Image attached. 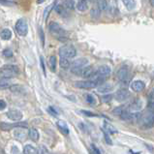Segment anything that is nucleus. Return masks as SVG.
I'll return each mask as SVG.
<instances>
[{"mask_svg":"<svg viewBox=\"0 0 154 154\" xmlns=\"http://www.w3.org/2000/svg\"><path fill=\"white\" fill-rule=\"evenodd\" d=\"M104 82V79L97 78L95 80H88V81H78L74 83L75 87L77 88H94L97 87L98 85H102V82Z\"/></svg>","mask_w":154,"mask_h":154,"instance_id":"obj_1","label":"nucleus"},{"mask_svg":"<svg viewBox=\"0 0 154 154\" xmlns=\"http://www.w3.org/2000/svg\"><path fill=\"white\" fill-rule=\"evenodd\" d=\"M20 72V69L17 66L13 64H6L3 65L0 68V76L1 78H11L15 75H17Z\"/></svg>","mask_w":154,"mask_h":154,"instance_id":"obj_2","label":"nucleus"},{"mask_svg":"<svg viewBox=\"0 0 154 154\" xmlns=\"http://www.w3.org/2000/svg\"><path fill=\"white\" fill-rule=\"evenodd\" d=\"M87 64H88V59L85 58V57H82V58H78L71 63V72L73 74H77L80 75L82 70L86 67Z\"/></svg>","mask_w":154,"mask_h":154,"instance_id":"obj_3","label":"nucleus"},{"mask_svg":"<svg viewBox=\"0 0 154 154\" xmlns=\"http://www.w3.org/2000/svg\"><path fill=\"white\" fill-rule=\"evenodd\" d=\"M58 54L61 57L70 60L77 55V50L73 46H63L58 50Z\"/></svg>","mask_w":154,"mask_h":154,"instance_id":"obj_4","label":"nucleus"},{"mask_svg":"<svg viewBox=\"0 0 154 154\" xmlns=\"http://www.w3.org/2000/svg\"><path fill=\"white\" fill-rule=\"evenodd\" d=\"M49 29L51 33L54 34L57 39L66 36V31L64 30V28L57 23H55V21H52V23L49 24Z\"/></svg>","mask_w":154,"mask_h":154,"instance_id":"obj_5","label":"nucleus"},{"mask_svg":"<svg viewBox=\"0 0 154 154\" xmlns=\"http://www.w3.org/2000/svg\"><path fill=\"white\" fill-rule=\"evenodd\" d=\"M16 30L20 36H26L28 33V26L24 19H20L16 23Z\"/></svg>","mask_w":154,"mask_h":154,"instance_id":"obj_6","label":"nucleus"},{"mask_svg":"<svg viewBox=\"0 0 154 154\" xmlns=\"http://www.w3.org/2000/svg\"><path fill=\"white\" fill-rule=\"evenodd\" d=\"M111 72H112V69L109 66H108V65L100 66V67L95 71V77L93 80H95V79H97V78H100V79L107 78L111 75Z\"/></svg>","mask_w":154,"mask_h":154,"instance_id":"obj_7","label":"nucleus"},{"mask_svg":"<svg viewBox=\"0 0 154 154\" xmlns=\"http://www.w3.org/2000/svg\"><path fill=\"white\" fill-rule=\"evenodd\" d=\"M14 136L17 140H23L28 136V129L26 127H17L14 129Z\"/></svg>","mask_w":154,"mask_h":154,"instance_id":"obj_8","label":"nucleus"},{"mask_svg":"<svg viewBox=\"0 0 154 154\" xmlns=\"http://www.w3.org/2000/svg\"><path fill=\"white\" fill-rule=\"evenodd\" d=\"M6 114H7L8 118H10L11 120L16 121V122L21 120V119H23V112H21L20 111H19V109H9Z\"/></svg>","mask_w":154,"mask_h":154,"instance_id":"obj_9","label":"nucleus"},{"mask_svg":"<svg viewBox=\"0 0 154 154\" xmlns=\"http://www.w3.org/2000/svg\"><path fill=\"white\" fill-rule=\"evenodd\" d=\"M140 119H142V124L146 125V127H150L154 125V112L148 111L140 117Z\"/></svg>","mask_w":154,"mask_h":154,"instance_id":"obj_10","label":"nucleus"},{"mask_svg":"<svg viewBox=\"0 0 154 154\" xmlns=\"http://www.w3.org/2000/svg\"><path fill=\"white\" fill-rule=\"evenodd\" d=\"M26 123L24 122H17V123H0V128L4 131H9L15 129L17 127H26Z\"/></svg>","mask_w":154,"mask_h":154,"instance_id":"obj_11","label":"nucleus"},{"mask_svg":"<svg viewBox=\"0 0 154 154\" xmlns=\"http://www.w3.org/2000/svg\"><path fill=\"white\" fill-rule=\"evenodd\" d=\"M143 108V102H142V100H140V99H137V100H135L134 102H132L130 105H129V107L128 109H126L128 112H139Z\"/></svg>","mask_w":154,"mask_h":154,"instance_id":"obj_12","label":"nucleus"},{"mask_svg":"<svg viewBox=\"0 0 154 154\" xmlns=\"http://www.w3.org/2000/svg\"><path fill=\"white\" fill-rule=\"evenodd\" d=\"M80 75L83 78H86V79H92L93 80L94 77H95V70L91 67V66H86V67L83 68Z\"/></svg>","mask_w":154,"mask_h":154,"instance_id":"obj_13","label":"nucleus"},{"mask_svg":"<svg viewBox=\"0 0 154 154\" xmlns=\"http://www.w3.org/2000/svg\"><path fill=\"white\" fill-rule=\"evenodd\" d=\"M129 96H130L129 91L125 88H123V89H119L116 91V95H114V98H116L118 102H122V101H125L128 99Z\"/></svg>","mask_w":154,"mask_h":154,"instance_id":"obj_14","label":"nucleus"},{"mask_svg":"<svg viewBox=\"0 0 154 154\" xmlns=\"http://www.w3.org/2000/svg\"><path fill=\"white\" fill-rule=\"evenodd\" d=\"M116 77L119 81L124 82L126 81L127 79L129 77V71H128V68L127 67H121L118 69V71L116 73Z\"/></svg>","mask_w":154,"mask_h":154,"instance_id":"obj_15","label":"nucleus"},{"mask_svg":"<svg viewBox=\"0 0 154 154\" xmlns=\"http://www.w3.org/2000/svg\"><path fill=\"white\" fill-rule=\"evenodd\" d=\"M56 126L58 130L60 131V133H62L63 135H69L70 131H69V127H68V124L66 123L64 120H58L56 122Z\"/></svg>","mask_w":154,"mask_h":154,"instance_id":"obj_16","label":"nucleus"},{"mask_svg":"<svg viewBox=\"0 0 154 154\" xmlns=\"http://www.w3.org/2000/svg\"><path fill=\"white\" fill-rule=\"evenodd\" d=\"M144 87H146V85L143 81H134L131 83V88L135 92H140Z\"/></svg>","mask_w":154,"mask_h":154,"instance_id":"obj_17","label":"nucleus"},{"mask_svg":"<svg viewBox=\"0 0 154 154\" xmlns=\"http://www.w3.org/2000/svg\"><path fill=\"white\" fill-rule=\"evenodd\" d=\"M112 85H109V83H102V85H100L97 86V91L99 93H103V94H106V93H109V92H111L112 90Z\"/></svg>","mask_w":154,"mask_h":154,"instance_id":"obj_18","label":"nucleus"},{"mask_svg":"<svg viewBox=\"0 0 154 154\" xmlns=\"http://www.w3.org/2000/svg\"><path fill=\"white\" fill-rule=\"evenodd\" d=\"M28 136L30 140H33V142H37V140H39V138H40V134H39L38 130L35 128H31L28 130Z\"/></svg>","mask_w":154,"mask_h":154,"instance_id":"obj_19","label":"nucleus"},{"mask_svg":"<svg viewBox=\"0 0 154 154\" xmlns=\"http://www.w3.org/2000/svg\"><path fill=\"white\" fill-rule=\"evenodd\" d=\"M76 8L80 12H85L88 9V3H87L86 0H79L76 5Z\"/></svg>","mask_w":154,"mask_h":154,"instance_id":"obj_20","label":"nucleus"},{"mask_svg":"<svg viewBox=\"0 0 154 154\" xmlns=\"http://www.w3.org/2000/svg\"><path fill=\"white\" fill-rule=\"evenodd\" d=\"M93 3L96 4V8H98L100 11H104L108 8V2L107 0H94Z\"/></svg>","mask_w":154,"mask_h":154,"instance_id":"obj_21","label":"nucleus"},{"mask_svg":"<svg viewBox=\"0 0 154 154\" xmlns=\"http://www.w3.org/2000/svg\"><path fill=\"white\" fill-rule=\"evenodd\" d=\"M10 79L9 78H1L0 79V89H7L11 86Z\"/></svg>","mask_w":154,"mask_h":154,"instance_id":"obj_22","label":"nucleus"},{"mask_svg":"<svg viewBox=\"0 0 154 154\" xmlns=\"http://www.w3.org/2000/svg\"><path fill=\"white\" fill-rule=\"evenodd\" d=\"M0 37H1L2 40H5V41L10 40V39L12 38V32H11V30L8 29V28L3 29L2 31L0 32Z\"/></svg>","mask_w":154,"mask_h":154,"instance_id":"obj_23","label":"nucleus"},{"mask_svg":"<svg viewBox=\"0 0 154 154\" xmlns=\"http://www.w3.org/2000/svg\"><path fill=\"white\" fill-rule=\"evenodd\" d=\"M10 90L13 93H16V94H20V93H23V92H24L23 86L20 85H12L10 86Z\"/></svg>","mask_w":154,"mask_h":154,"instance_id":"obj_24","label":"nucleus"},{"mask_svg":"<svg viewBox=\"0 0 154 154\" xmlns=\"http://www.w3.org/2000/svg\"><path fill=\"white\" fill-rule=\"evenodd\" d=\"M122 3L124 4L127 10L132 11L136 8V1L135 0H122Z\"/></svg>","mask_w":154,"mask_h":154,"instance_id":"obj_25","label":"nucleus"},{"mask_svg":"<svg viewBox=\"0 0 154 154\" xmlns=\"http://www.w3.org/2000/svg\"><path fill=\"white\" fill-rule=\"evenodd\" d=\"M104 129H105L106 133H109V134H116V133H117V130L114 128L112 125H111L108 122H104Z\"/></svg>","mask_w":154,"mask_h":154,"instance_id":"obj_26","label":"nucleus"},{"mask_svg":"<svg viewBox=\"0 0 154 154\" xmlns=\"http://www.w3.org/2000/svg\"><path fill=\"white\" fill-rule=\"evenodd\" d=\"M37 149L32 144H26L23 147V154H36Z\"/></svg>","mask_w":154,"mask_h":154,"instance_id":"obj_27","label":"nucleus"},{"mask_svg":"<svg viewBox=\"0 0 154 154\" xmlns=\"http://www.w3.org/2000/svg\"><path fill=\"white\" fill-rule=\"evenodd\" d=\"M59 66L62 69H69L70 67H71V62H70L69 59L61 57L60 60H59Z\"/></svg>","mask_w":154,"mask_h":154,"instance_id":"obj_28","label":"nucleus"},{"mask_svg":"<svg viewBox=\"0 0 154 154\" xmlns=\"http://www.w3.org/2000/svg\"><path fill=\"white\" fill-rule=\"evenodd\" d=\"M56 63H57L56 57L54 55L50 56V58H49V65H50V68H51V70L52 72L56 71Z\"/></svg>","mask_w":154,"mask_h":154,"instance_id":"obj_29","label":"nucleus"},{"mask_svg":"<svg viewBox=\"0 0 154 154\" xmlns=\"http://www.w3.org/2000/svg\"><path fill=\"white\" fill-rule=\"evenodd\" d=\"M62 6L66 10H73V9H75V2L74 0H63Z\"/></svg>","mask_w":154,"mask_h":154,"instance_id":"obj_30","label":"nucleus"},{"mask_svg":"<svg viewBox=\"0 0 154 154\" xmlns=\"http://www.w3.org/2000/svg\"><path fill=\"white\" fill-rule=\"evenodd\" d=\"M54 10L57 14H59L60 16H65L66 13H67V10H66L62 5H55Z\"/></svg>","mask_w":154,"mask_h":154,"instance_id":"obj_31","label":"nucleus"},{"mask_svg":"<svg viewBox=\"0 0 154 154\" xmlns=\"http://www.w3.org/2000/svg\"><path fill=\"white\" fill-rule=\"evenodd\" d=\"M85 101L90 105H95L96 104V98L92 94H86L85 95Z\"/></svg>","mask_w":154,"mask_h":154,"instance_id":"obj_32","label":"nucleus"},{"mask_svg":"<svg viewBox=\"0 0 154 154\" xmlns=\"http://www.w3.org/2000/svg\"><path fill=\"white\" fill-rule=\"evenodd\" d=\"M37 154H51L50 150L45 146H40L37 148Z\"/></svg>","mask_w":154,"mask_h":154,"instance_id":"obj_33","label":"nucleus"},{"mask_svg":"<svg viewBox=\"0 0 154 154\" xmlns=\"http://www.w3.org/2000/svg\"><path fill=\"white\" fill-rule=\"evenodd\" d=\"M124 111H125L124 107H117V108H116V109H114L113 111H112V113L114 114V116H120Z\"/></svg>","mask_w":154,"mask_h":154,"instance_id":"obj_34","label":"nucleus"},{"mask_svg":"<svg viewBox=\"0 0 154 154\" xmlns=\"http://www.w3.org/2000/svg\"><path fill=\"white\" fill-rule=\"evenodd\" d=\"M112 99V94H105L104 96H102V101L104 103L111 102Z\"/></svg>","mask_w":154,"mask_h":154,"instance_id":"obj_35","label":"nucleus"},{"mask_svg":"<svg viewBox=\"0 0 154 154\" xmlns=\"http://www.w3.org/2000/svg\"><path fill=\"white\" fill-rule=\"evenodd\" d=\"M2 54H3V56H5V57H12L13 56V51L10 49H5L2 51Z\"/></svg>","mask_w":154,"mask_h":154,"instance_id":"obj_36","label":"nucleus"},{"mask_svg":"<svg viewBox=\"0 0 154 154\" xmlns=\"http://www.w3.org/2000/svg\"><path fill=\"white\" fill-rule=\"evenodd\" d=\"M100 13H101V11L99 10L98 8H93L91 10V15H92V17H100Z\"/></svg>","mask_w":154,"mask_h":154,"instance_id":"obj_37","label":"nucleus"},{"mask_svg":"<svg viewBox=\"0 0 154 154\" xmlns=\"http://www.w3.org/2000/svg\"><path fill=\"white\" fill-rule=\"evenodd\" d=\"M54 6V4H52V5H49L47 7V9L45 10V13H44V17H45V20H47V17H48V16H49V13H50V11L52 9V7Z\"/></svg>","mask_w":154,"mask_h":154,"instance_id":"obj_38","label":"nucleus"},{"mask_svg":"<svg viewBox=\"0 0 154 154\" xmlns=\"http://www.w3.org/2000/svg\"><path fill=\"white\" fill-rule=\"evenodd\" d=\"M0 3L5 6H13L15 4L13 1H10V0H0Z\"/></svg>","mask_w":154,"mask_h":154,"instance_id":"obj_39","label":"nucleus"},{"mask_svg":"<svg viewBox=\"0 0 154 154\" xmlns=\"http://www.w3.org/2000/svg\"><path fill=\"white\" fill-rule=\"evenodd\" d=\"M39 35H40V39H41V42H42V45L44 46L45 45V34H44L42 28L39 29Z\"/></svg>","mask_w":154,"mask_h":154,"instance_id":"obj_40","label":"nucleus"},{"mask_svg":"<svg viewBox=\"0 0 154 154\" xmlns=\"http://www.w3.org/2000/svg\"><path fill=\"white\" fill-rule=\"evenodd\" d=\"M7 107V103L5 100H2L0 99V111H3V109H5Z\"/></svg>","mask_w":154,"mask_h":154,"instance_id":"obj_41","label":"nucleus"},{"mask_svg":"<svg viewBox=\"0 0 154 154\" xmlns=\"http://www.w3.org/2000/svg\"><path fill=\"white\" fill-rule=\"evenodd\" d=\"M91 153L92 154H101L100 150L94 146V144H92V146H91Z\"/></svg>","mask_w":154,"mask_h":154,"instance_id":"obj_42","label":"nucleus"},{"mask_svg":"<svg viewBox=\"0 0 154 154\" xmlns=\"http://www.w3.org/2000/svg\"><path fill=\"white\" fill-rule=\"evenodd\" d=\"M104 137H105V140H106V143H107L108 144H112V142L111 138L109 137L108 133H106V132H104Z\"/></svg>","mask_w":154,"mask_h":154,"instance_id":"obj_43","label":"nucleus"},{"mask_svg":"<svg viewBox=\"0 0 154 154\" xmlns=\"http://www.w3.org/2000/svg\"><path fill=\"white\" fill-rule=\"evenodd\" d=\"M40 60H41V66H42L43 72L46 74V67H45V62H44V58H43V56H41V57H40Z\"/></svg>","mask_w":154,"mask_h":154,"instance_id":"obj_44","label":"nucleus"},{"mask_svg":"<svg viewBox=\"0 0 154 154\" xmlns=\"http://www.w3.org/2000/svg\"><path fill=\"white\" fill-rule=\"evenodd\" d=\"M148 111H149V112H154V102H153V103H151L150 105H149Z\"/></svg>","mask_w":154,"mask_h":154,"instance_id":"obj_45","label":"nucleus"},{"mask_svg":"<svg viewBox=\"0 0 154 154\" xmlns=\"http://www.w3.org/2000/svg\"><path fill=\"white\" fill-rule=\"evenodd\" d=\"M149 97H150V99L154 100V88L149 92Z\"/></svg>","mask_w":154,"mask_h":154,"instance_id":"obj_46","label":"nucleus"},{"mask_svg":"<svg viewBox=\"0 0 154 154\" xmlns=\"http://www.w3.org/2000/svg\"><path fill=\"white\" fill-rule=\"evenodd\" d=\"M82 113H85V114H87V116H94L95 114L94 113H92V112H82Z\"/></svg>","mask_w":154,"mask_h":154,"instance_id":"obj_47","label":"nucleus"},{"mask_svg":"<svg viewBox=\"0 0 154 154\" xmlns=\"http://www.w3.org/2000/svg\"><path fill=\"white\" fill-rule=\"evenodd\" d=\"M149 1H150V4L154 7V0H149Z\"/></svg>","mask_w":154,"mask_h":154,"instance_id":"obj_48","label":"nucleus"}]
</instances>
